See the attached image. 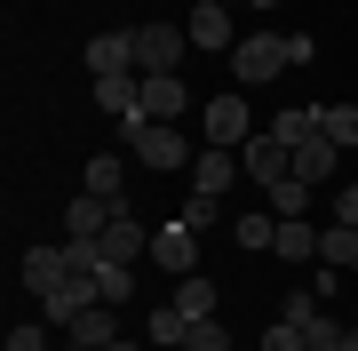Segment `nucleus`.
Instances as JSON below:
<instances>
[{
	"label": "nucleus",
	"instance_id": "nucleus-1",
	"mask_svg": "<svg viewBox=\"0 0 358 351\" xmlns=\"http://www.w3.org/2000/svg\"><path fill=\"white\" fill-rule=\"evenodd\" d=\"M287 64H294L287 32H247L239 48H231V80H239V88H263V80H279Z\"/></svg>",
	"mask_w": 358,
	"mask_h": 351
},
{
	"label": "nucleus",
	"instance_id": "nucleus-2",
	"mask_svg": "<svg viewBox=\"0 0 358 351\" xmlns=\"http://www.w3.org/2000/svg\"><path fill=\"white\" fill-rule=\"evenodd\" d=\"M128 152L143 160V168H183V160H199L192 152V144H183V128H176V120H128Z\"/></svg>",
	"mask_w": 358,
	"mask_h": 351
},
{
	"label": "nucleus",
	"instance_id": "nucleus-3",
	"mask_svg": "<svg viewBox=\"0 0 358 351\" xmlns=\"http://www.w3.org/2000/svg\"><path fill=\"white\" fill-rule=\"evenodd\" d=\"M183 56H192L183 25H143L136 32V72H183Z\"/></svg>",
	"mask_w": 358,
	"mask_h": 351
},
{
	"label": "nucleus",
	"instance_id": "nucleus-4",
	"mask_svg": "<svg viewBox=\"0 0 358 351\" xmlns=\"http://www.w3.org/2000/svg\"><path fill=\"white\" fill-rule=\"evenodd\" d=\"M239 168H247V184H263V192H271V184H287L294 176V144H279V136H247L239 144Z\"/></svg>",
	"mask_w": 358,
	"mask_h": 351
},
{
	"label": "nucleus",
	"instance_id": "nucleus-5",
	"mask_svg": "<svg viewBox=\"0 0 358 351\" xmlns=\"http://www.w3.org/2000/svg\"><path fill=\"white\" fill-rule=\"evenodd\" d=\"M255 136V112H247V96H207V144H223V152H239V144Z\"/></svg>",
	"mask_w": 358,
	"mask_h": 351
},
{
	"label": "nucleus",
	"instance_id": "nucleus-6",
	"mask_svg": "<svg viewBox=\"0 0 358 351\" xmlns=\"http://www.w3.org/2000/svg\"><path fill=\"white\" fill-rule=\"evenodd\" d=\"M152 263H159V272H176V280H183V272H199V232H192L183 216H176V223H159V232H152Z\"/></svg>",
	"mask_w": 358,
	"mask_h": 351
},
{
	"label": "nucleus",
	"instance_id": "nucleus-7",
	"mask_svg": "<svg viewBox=\"0 0 358 351\" xmlns=\"http://www.w3.org/2000/svg\"><path fill=\"white\" fill-rule=\"evenodd\" d=\"M88 303H96V272H72L64 287H56V296H40V319H48V327H64V336H72Z\"/></svg>",
	"mask_w": 358,
	"mask_h": 351
},
{
	"label": "nucleus",
	"instance_id": "nucleus-8",
	"mask_svg": "<svg viewBox=\"0 0 358 351\" xmlns=\"http://www.w3.org/2000/svg\"><path fill=\"white\" fill-rule=\"evenodd\" d=\"M16 272H24L32 296H56V287L72 280V247H64V240H56V247H24V263H16Z\"/></svg>",
	"mask_w": 358,
	"mask_h": 351
},
{
	"label": "nucleus",
	"instance_id": "nucleus-9",
	"mask_svg": "<svg viewBox=\"0 0 358 351\" xmlns=\"http://www.w3.org/2000/svg\"><path fill=\"white\" fill-rule=\"evenodd\" d=\"M143 120H176V112H192V96H183V72H143Z\"/></svg>",
	"mask_w": 358,
	"mask_h": 351
},
{
	"label": "nucleus",
	"instance_id": "nucleus-10",
	"mask_svg": "<svg viewBox=\"0 0 358 351\" xmlns=\"http://www.w3.org/2000/svg\"><path fill=\"white\" fill-rule=\"evenodd\" d=\"M112 72H136V32H96L88 40V80H112Z\"/></svg>",
	"mask_w": 358,
	"mask_h": 351
},
{
	"label": "nucleus",
	"instance_id": "nucleus-11",
	"mask_svg": "<svg viewBox=\"0 0 358 351\" xmlns=\"http://www.w3.org/2000/svg\"><path fill=\"white\" fill-rule=\"evenodd\" d=\"M112 216H120V200H96V192H80L72 208H64V240H103V232H112Z\"/></svg>",
	"mask_w": 358,
	"mask_h": 351
},
{
	"label": "nucleus",
	"instance_id": "nucleus-12",
	"mask_svg": "<svg viewBox=\"0 0 358 351\" xmlns=\"http://www.w3.org/2000/svg\"><path fill=\"white\" fill-rule=\"evenodd\" d=\"M192 168H199V176H192V192H215V200H223V192H231V184H239V176H247V168H239V160H231V152H223V144H207V152L192 160Z\"/></svg>",
	"mask_w": 358,
	"mask_h": 351
},
{
	"label": "nucleus",
	"instance_id": "nucleus-13",
	"mask_svg": "<svg viewBox=\"0 0 358 351\" xmlns=\"http://www.w3.org/2000/svg\"><path fill=\"white\" fill-rule=\"evenodd\" d=\"M183 32H192V48H239V40H231V8H215V0H199Z\"/></svg>",
	"mask_w": 358,
	"mask_h": 351
},
{
	"label": "nucleus",
	"instance_id": "nucleus-14",
	"mask_svg": "<svg viewBox=\"0 0 358 351\" xmlns=\"http://www.w3.org/2000/svg\"><path fill=\"white\" fill-rule=\"evenodd\" d=\"M334 152H343L334 136H310V144H294V176H303V184H334Z\"/></svg>",
	"mask_w": 358,
	"mask_h": 351
},
{
	"label": "nucleus",
	"instance_id": "nucleus-15",
	"mask_svg": "<svg viewBox=\"0 0 358 351\" xmlns=\"http://www.w3.org/2000/svg\"><path fill=\"white\" fill-rule=\"evenodd\" d=\"M167 303H176L183 319H215V280H207V272H183V280H176V296H167Z\"/></svg>",
	"mask_w": 358,
	"mask_h": 351
},
{
	"label": "nucleus",
	"instance_id": "nucleus-16",
	"mask_svg": "<svg viewBox=\"0 0 358 351\" xmlns=\"http://www.w3.org/2000/svg\"><path fill=\"white\" fill-rule=\"evenodd\" d=\"M120 184H128V168H120V152H96L88 168H80V192H96V200H120Z\"/></svg>",
	"mask_w": 358,
	"mask_h": 351
},
{
	"label": "nucleus",
	"instance_id": "nucleus-17",
	"mask_svg": "<svg viewBox=\"0 0 358 351\" xmlns=\"http://www.w3.org/2000/svg\"><path fill=\"white\" fill-rule=\"evenodd\" d=\"M112 312H120V303H88V312H80V327H72V343H96V351L120 343V319H112Z\"/></svg>",
	"mask_w": 358,
	"mask_h": 351
},
{
	"label": "nucleus",
	"instance_id": "nucleus-18",
	"mask_svg": "<svg viewBox=\"0 0 358 351\" xmlns=\"http://www.w3.org/2000/svg\"><path fill=\"white\" fill-rule=\"evenodd\" d=\"M319 256L334 263V272H358V223H327V232H319Z\"/></svg>",
	"mask_w": 358,
	"mask_h": 351
},
{
	"label": "nucleus",
	"instance_id": "nucleus-19",
	"mask_svg": "<svg viewBox=\"0 0 358 351\" xmlns=\"http://www.w3.org/2000/svg\"><path fill=\"white\" fill-rule=\"evenodd\" d=\"M271 256H287V263H303V256H319V232H310L303 216H279V247Z\"/></svg>",
	"mask_w": 358,
	"mask_h": 351
},
{
	"label": "nucleus",
	"instance_id": "nucleus-20",
	"mask_svg": "<svg viewBox=\"0 0 358 351\" xmlns=\"http://www.w3.org/2000/svg\"><path fill=\"white\" fill-rule=\"evenodd\" d=\"M136 296V263H96V303H128Z\"/></svg>",
	"mask_w": 358,
	"mask_h": 351
},
{
	"label": "nucleus",
	"instance_id": "nucleus-21",
	"mask_svg": "<svg viewBox=\"0 0 358 351\" xmlns=\"http://www.w3.org/2000/svg\"><path fill=\"white\" fill-rule=\"evenodd\" d=\"M319 136H334L350 152V144H358V104H319Z\"/></svg>",
	"mask_w": 358,
	"mask_h": 351
},
{
	"label": "nucleus",
	"instance_id": "nucleus-22",
	"mask_svg": "<svg viewBox=\"0 0 358 351\" xmlns=\"http://www.w3.org/2000/svg\"><path fill=\"white\" fill-rule=\"evenodd\" d=\"M231 240L263 256V247H279V216H239V223H231Z\"/></svg>",
	"mask_w": 358,
	"mask_h": 351
},
{
	"label": "nucleus",
	"instance_id": "nucleus-23",
	"mask_svg": "<svg viewBox=\"0 0 358 351\" xmlns=\"http://www.w3.org/2000/svg\"><path fill=\"white\" fill-rule=\"evenodd\" d=\"M271 136H279V144H310V136H319V104H303V112H279V120H271Z\"/></svg>",
	"mask_w": 358,
	"mask_h": 351
},
{
	"label": "nucleus",
	"instance_id": "nucleus-24",
	"mask_svg": "<svg viewBox=\"0 0 358 351\" xmlns=\"http://www.w3.org/2000/svg\"><path fill=\"white\" fill-rule=\"evenodd\" d=\"M143 336H152V343H183V336H192V319H183L176 303H159V312L143 319Z\"/></svg>",
	"mask_w": 358,
	"mask_h": 351
},
{
	"label": "nucleus",
	"instance_id": "nucleus-25",
	"mask_svg": "<svg viewBox=\"0 0 358 351\" xmlns=\"http://www.w3.org/2000/svg\"><path fill=\"white\" fill-rule=\"evenodd\" d=\"M303 208H310V184H303V176L271 184V216H303Z\"/></svg>",
	"mask_w": 358,
	"mask_h": 351
},
{
	"label": "nucleus",
	"instance_id": "nucleus-26",
	"mask_svg": "<svg viewBox=\"0 0 358 351\" xmlns=\"http://www.w3.org/2000/svg\"><path fill=\"white\" fill-rule=\"evenodd\" d=\"M183 351H231V327H223V319H192Z\"/></svg>",
	"mask_w": 358,
	"mask_h": 351
},
{
	"label": "nucleus",
	"instance_id": "nucleus-27",
	"mask_svg": "<svg viewBox=\"0 0 358 351\" xmlns=\"http://www.w3.org/2000/svg\"><path fill=\"white\" fill-rule=\"evenodd\" d=\"M215 216H223L215 192H192V200H183V223H192V232H215Z\"/></svg>",
	"mask_w": 358,
	"mask_h": 351
},
{
	"label": "nucleus",
	"instance_id": "nucleus-28",
	"mask_svg": "<svg viewBox=\"0 0 358 351\" xmlns=\"http://www.w3.org/2000/svg\"><path fill=\"white\" fill-rule=\"evenodd\" d=\"M279 319L310 327V319H319V296H310V287H294V296H279Z\"/></svg>",
	"mask_w": 358,
	"mask_h": 351
},
{
	"label": "nucleus",
	"instance_id": "nucleus-29",
	"mask_svg": "<svg viewBox=\"0 0 358 351\" xmlns=\"http://www.w3.org/2000/svg\"><path fill=\"white\" fill-rule=\"evenodd\" d=\"M263 351H310V343H303L294 319H271V327H263Z\"/></svg>",
	"mask_w": 358,
	"mask_h": 351
},
{
	"label": "nucleus",
	"instance_id": "nucleus-30",
	"mask_svg": "<svg viewBox=\"0 0 358 351\" xmlns=\"http://www.w3.org/2000/svg\"><path fill=\"white\" fill-rule=\"evenodd\" d=\"M334 223H358V184H343V200H334Z\"/></svg>",
	"mask_w": 358,
	"mask_h": 351
},
{
	"label": "nucleus",
	"instance_id": "nucleus-31",
	"mask_svg": "<svg viewBox=\"0 0 358 351\" xmlns=\"http://www.w3.org/2000/svg\"><path fill=\"white\" fill-rule=\"evenodd\" d=\"M103 351H136V343H128V336H120V343H103Z\"/></svg>",
	"mask_w": 358,
	"mask_h": 351
},
{
	"label": "nucleus",
	"instance_id": "nucleus-32",
	"mask_svg": "<svg viewBox=\"0 0 358 351\" xmlns=\"http://www.w3.org/2000/svg\"><path fill=\"white\" fill-rule=\"evenodd\" d=\"M255 8H263V16H271V8H279V0H255Z\"/></svg>",
	"mask_w": 358,
	"mask_h": 351
},
{
	"label": "nucleus",
	"instance_id": "nucleus-33",
	"mask_svg": "<svg viewBox=\"0 0 358 351\" xmlns=\"http://www.w3.org/2000/svg\"><path fill=\"white\" fill-rule=\"evenodd\" d=\"M64 351H96V343H64Z\"/></svg>",
	"mask_w": 358,
	"mask_h": 351
},
{
	"label": "nucleus",
	"instance_id": "nucleus-34",
	"mask_svg": "<svg viewBox=\"0 0 358 351\" xmlns=\"http://www.w3.org/2000/svg\"><path fill=\"white\" fill-rule=\"evenodd\" d=\"M215 8H239V0H215Z\"/></svg>",
	"mask_w": 358,
	"mask_h": 351
}]
</instances>
